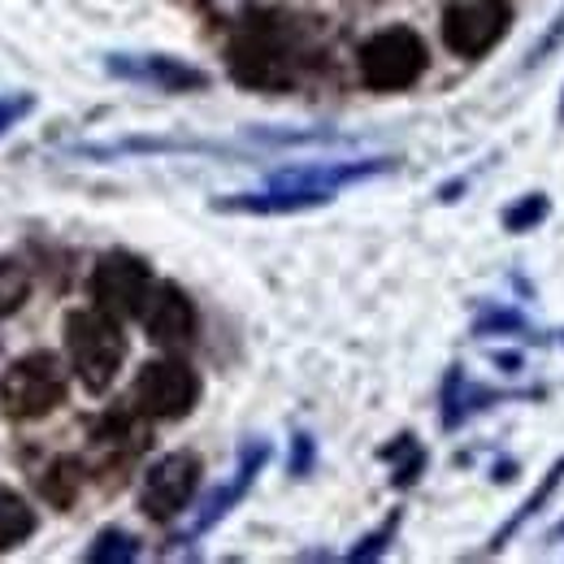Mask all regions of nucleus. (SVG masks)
I'll return each instance as SVG.
<instances>
[{
    "label": "nucleus",
    "instance_id": "20e7f679",
    "mask_svg": "<svg viewBox=\"0 0 564 564\" xmlns=\"http://www.w3.org/2000/svg\"><path fill=\"white\" fill-rule=\"evenodd\" d=\"M360 78L373 87V91H404L413 87L417 78L425 74V53L422 35L409 31V26H387L378 35H369L360 44Z\"/></svg>",
    "mask_w": 564,
    "mask_h": 564
},
{
    "label": "nucleus",
    "instance_id": "1a4fd4ad",
    "mask_svg": "<svg viewBox=\"0 0 564 564\" xmlns=\"http://www.w3.org/2000/svg\"><path fill=\"white\" fill-rule=\"evenodd\" d=\"M140 322H143V330H148V339H152L156 348H165V352L192 348V339H196V308H192L187 291L174 286V282H156V286H152Z\"/></svg>",
    "mask_w": 564,
    "mask_h": 564
},
{
    "label": "nucleus",
    "instance_id": "423d86ee",
    "mask_svg": "<svg viewBox=\"0 0 564 564\" xmlns=\"http://www.w3.org/2000/svg\"><path fill=\"white\" fill-rule=\"evenodd\" d=\"M152 286H156L152 270L143 265L135 252H105L96 261V270H91V300H96V308H105L118 322L140 317Z\"/></svg>",
    "mask_w": 564,
    "mask_h": 564
},
{
    "label": "nucleus",
    "instance_id": "9d476101",
    "mask_svg": "<svg viewBox=\"0 0 564 564\" xmlns=\"http://www.w3.org/2000/svg\"><path fill=\"white\" fill-rule=\"evenodd\" d=\"M113 74H127V78H140V83H152L161 91H192V87H205L209 78L174 57H140V62H109Z\"/></svg>",
    "mask_w": 564,
    "mask_h": 564
},
{
    "label": "nucleus",
    "instance_id": "dca6fc26",
    "mask_svg": "<svg viewBox=\"0 0 564 564\" xmlns=\"http://www.w3.org/2000/svg\"><path fill=\"white\" fill-rule=\"evenodd\" d=\"M31 109H35V96H0V135H4L9 127H18Z\"/></svg>",
    "mask_w": 564,
    "mask_h": 564
},
{
    "label": "nucleus",
    "instance_id": "f8f14e48",
    "mask_svg": "<svg viewBox=\"0 0 564 564\" xmlns=\"http://www.w3.org/2000/svg\"><path fill=\"white\" fill-rule=\"evenodd\" d=\"M35 530H40L35 508L18 491L0 487V552H18L22 543H31Z\"/></svg>",
    "mask_w": 564,
    "mask_h": 564
},
{
    "label": "nucleus",
    "instance_id": "9b49d317",
    "mask_svg": "<svg viewBox=\"0 0 564 564\" xmlns=\"http://www.w3.org/2000/svg\"><path fill=\"white\" fill-rule=\"evenodd\" d=\"M265 456H270V447H265V443H252V447L243 452V465H239L235 482H226L217 495H209V503H205V512H200V521H196V534H200V530H209L213 521H221V517H226V512L248 495L252 478H257V469L265 465Z\"/></svg>",
    "mask_w": 564,
    "mask_h": 564
},
{
    "label": "nucleus",
    "instance_id": "0eeeda50",
    "mask_svg": "<svg viewBox=\"0 0 564 564\" xmlns=\"http://www.w3.org/2000/svg\"><path fill=\"white\" fill-rule=\"evenodd\" d=\"M508 22H512L508 0H456L443 13V44L456 57H482L503 40Z\"/></svg>",
    "mask_w": 564,
    "mask_h": 564
},
{
    "label": "nucleus",
    "instance_id": "f03ea898",
    "mask_svg": "<svg viewBox=\"0 0 564 564\" xmlns=\"http://www.w3.org/2000/svg\"><path fill=\"white\" fill-rule=\"evenodd\" d=\"M70 378L57 352H26L0 373V409L13 422H40L66 404Z\"/></svg>",
    "mask_w": 564,
    "mask_h": 564
},
{
    "label": "nucleus",
    "instance_id": "6e6552de",
    "mask_svg": "<svg viewBox=\"0 0 564 564\" xmlns=\"http://www.w3.org/2000/svg\"><path fill=\"white\" fill-rule=\"evenodd\" d=\"M196 487H200V456L196 452H170V456L152 460L140 487L143 517H152V521L178 517L192 503Z\"/></svg>",
    "mask_w": 564,
    "mask_h": 564
},
{
    "label": "nucleus",
    "instance_id": "f257e3e1",
    "mask_svg": "<svg viewBox=\"0 0 564 564\" xmlns=\"http://www.w3.org/2000/svg\"><path fill=\"white\" fill-rule=\"evenodd\" d=\"M66 356L70 369L78 373V382L91 395H105L118 382V369L127 360V335L122 322L109 317L105 308H74L66 317Z\"/></svg>",
    "mask_w": 564,
    "mask_h": 564
},
{
    "label": "nucleus",
    "instance_id": "7ed1b4c3",
    "mask_svg": "<svg viewBox=\"0 0 564 564\" xmlns=\"http://www.w3.org/2000/svg\"><path fill=\"white\" fill-rule=\"evenodd\" d=\"M226 66L230 78L257 91H282L295 83V48L282 40L274 26L265 22H248L230 48H226Z\"/></svg>",
    "mask_w": 564,
    "mask_h": 564
},
{
    "label": "nucleus",
    "instance_id": "2eb2a0df",
    "mask_svg": "<svg viewBox=\"0 0 564 564\" xmlns=\"http://www.w3.org/2000/svg\"><path fill=\"white\" fill-rule=\"evenodd\" d=\"M26 295H31L26 270H22L18 261H0V317L18 313V308L26 304Z\"/></svg>",
    "mask_w": 564,
    "mask_h": 564
},
{
    "label": "nucleus",
    "instance_id": "4468645a",
    "mask_svg": "<svg viewBox=\"0 0 564 564\" xmlns=\"http://www.w3.org/2000/svg\"><path fill=\"white\" fill-rule=\"evenodd\" d=\"M135 556H140V539H135V534H127V530H118V525L100 530V534H96V543L87 547V561L91 564L135 561Z\"/></svg>",
    "mask_w": 564,
    "mask_h": 564
},
{
    "label": "nucleus",
    "instance_id": "ddd939ff",
    "mask_svg": "<svg viewBox=\"0 0 564 564\" xmlns=\"http://www.w3.org/2000/svg\"><path fill=\"white\" fill-rule=\"evenodd\" d=\"M83 487V465L70 460V456H62V460H53L48 469H44V478H40V491L48 503H57V508H70L74 495Z\"/></svg>",
    "mask_w": 564,
    "mask_h": 564
},
{
    "label": "nucleus",
    "instance_id": "f3484780",
    "mask_svg": "<svg viewBox=\"0 0 564 564\" xmlns=\"http://www.w3.org/2000/svg\"><path fill=\"white\" fill-rule=\"evenodd\" d=\"M395 521H400V517H391V521H387V525H382L378 534H369V539H365V547H356V552H352V561H365V556H378V552L387 547V539L395 534Z\"/></svg>",
    "mask_w": 564,
    "mask_h": 564
},
{
    "label": "nucleus",
    "instance_id": "39448f33",
    "mask_svg": "<svg viewBox=\"0 0 564 564\" xmlns=\"http://www.w3.org/2000/svg\"><path fill=\"white\" fill-rule=\"evenodd\" d=\"M196 400H200V378L192 365L174 356L148 360L135 373V413L152 422H178L196 409Z\"/></svg>",
    "mask_w": 564,
    "mask_h": 564
}]
</instances>
